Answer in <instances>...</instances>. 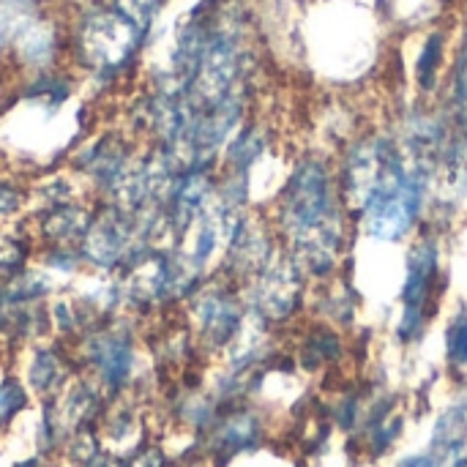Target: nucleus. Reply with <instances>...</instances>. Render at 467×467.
Wrapping results in <instances>:
<instances>
[{
    "mask_svg": "<svg viewBox=\"0 0 467 467\" xmlns=\"http://www.w3.org/2000/svg\"><path fill=\"white\" fill-rule=\"evenodd\" d=\"M145 33L148 30L137 25L120 5H93L79 16L71 33L74 57L90 77L101 82L118 79L134 63Z\"/></svg>",
    "mask_w": 467,
    "mask_h": 467,
    "instance_id": "f257e3e1",
    "label": "nucleus"
},
{
    "mask_svg": "<svg viewBox=\"0 0 467 467\" xmlns=\"http://www.w3.org/2000/svg\"><path fill=\"white\" fill-rule=\"evenodd\" d=\"M334 189L320 164H304L287 186L285 197V222L293 230L304 257L312 265H331L337 260L334 244Z\"/></svg>",
    "mask_w": 467,
    "mask_h": 467,
    "instance_id": "f03ea898",
    "label": "nucleus"
},
{
    "mask_svg": "<svg viewBox=\"0 0 467 467\" xmlns=\"http://www.w3.org/2000/svg\"><path fill=\"white\" fill-rule=\"evenodd\" d=\"M79 342L82 367L104 389L109 400H118L134 375V337L126 326L115 320L88 331Z\"/></svg>",
    "mask_w": 467,
    "mask_h": 467,
    "instance_id": "7ed1b4c3",
    "label": "nucleus"
},
{
    "mask_svg": "<svg viewBox=\"0 0 467 467\" xmlns=\"http://www.w3.org/2000/svg\"><path fill=\"white\" fill-rule=\"evenodd\" d=\"M438 279V249L427 241L419 244L410 252L408 260V279L402 287V301H405V320L400 326L402 339H413L424 328V309L430 304L432 287Z\"/></svg>",
    "mask_w": 467,
    "mask_h": 467,
    "instance_id": "20e7f679",
    "label": "nucleus"
},
{
    "mask_svg": "<svg viewBox=\"0 0 467 467\" xmlns=\"http://www.w3.org/2000/svg\"><path fill=\"white\" fill-rule=\"evenodd\" d=\"M77 372L74 358L66 353V348L60 345H36L33 356L27 361L25 369V383L30 389V394L41 397V402L60 397L68 386H71V375Z\"/></svg>",
    "mask_w": 467,
    "mask_h": 467,
    "instance_id": "39448f33",
    "label": "nucleus"
},
{
    "mask_svg": "<svg viewBox=\"0 0 467 467\" xmlns=\"http://www.w3.org/2000/svg\"><path fill=\"white\" fill-rule=\"evenodd\" d=\"M194 317H197L200 334L213 345H224L241 323V312H238L235 298L222 293V290L200 293L194 301Z\"/></svg>",
    "mask_w": 467,
    "mask_h": 467,
    "instance_id": "423d86ee",
    "label": "nucleus"
},
{
    "mask_svg": "<svg viewBox=\"0 0 467 467\" xmlns=\"http://www.w3.org/2000/svg\"><path fill=\"white\" fill-rule=\"evenodd\" d=\"M36 252L38 244L25 219L14 224H0V287L25 271L36 260Z\"/></svg>",
    "mask_w": 467,
    "mask_h": 467,
    "instance_id": "0eeeda50",
    "label": "nucleus"
},
{
    "mask_svg": "<svg viewBox=\"0 0 467 467\" xmlns=\"http://www.w3.org/2000/svg\"><path fill=\"white\" fill-rule=\"evenodd\" d=\"M30 208V178L16 172H0V224H14L27 216Z\"/></svg>",
    "mask_w": 467,
    "mask_h": 467,
    "instance_id": "6e6552de",
    "label": "nucleus"
},
{
    "mask_svg": "<svg viewBox=\"0 0 467 467\" xmlns=\"http://www.w3.org/2000/svg\"><path fill=\"white\" fill-rule=\"evenodd\" d=\"M30 405V389L16 375L5 372L0 378V432L14 424V419Z\"/></svg>",
    "mask_w": 467,
    "mask_h": 467,
    "instance_id": "1a4fd4ad",
    "label": "nucleus"
},
{
    "mask_svg": "<svg viewBox=\"0 0 467 467\" xmlns=\"http://www.w3.org/2000/svg\"><path fill=\"white\" fill-rule=\"evenodd\" d=\"M443 36L441 33H432L421 49V57H419V82L424 88H432L435 79H438V71H441V63H443Z\"/></svg>",
    "mask_w": 467,
    "mask_h": 467,
    "instance_id": "9d476101",
    "label": "nucleus"
},
{
    "mask_svg": "<svg viewBox=\"0 0 467 467\" xmlns=\"http://www.w3.org/2000/svg\"><path fill=\"white\" fill-rule=\"evenodd\" d=\"M446 350H449L451 364L465 367L467 364V312L457 315V317L451 320L449 334H446Z\"/></svg>",
    "mask_w": 467,
    "mask_h": 467,
    "instance_id": "9b49d317",
    "label": "nucleus"
},
{
    "mask_svg": "<svg viewBox=\"0 0 467 467\" xmlns=\"http://www.w3.org/2000/svg\"><path fill=\"white\" fill-rule=\"evenodd\" d=\"M11 467H49L47 465V457L44 454H36V457H27V460H19Z\"/></svg>",
    "mask_w": 467,
    "mask_h": 467,
    "instance_id": "f8f14e48",
    "label": "nucleus"
},
{
    "mask_svg": "<svg viewBox=\"0 0 467 467\" xmlns=\"http://www.w3.org/2000/svg\"><path fill=\"white\" fill-rule=\"evenodd\" d=\"M402 467H430V462H424V460H410V462H405Z\"/></svg>",
    "mask_w": 467,
    "mask_h": 467,
    "instance_id": "ddd939ff",
    "label": "nucleus"
}]
</instances>
